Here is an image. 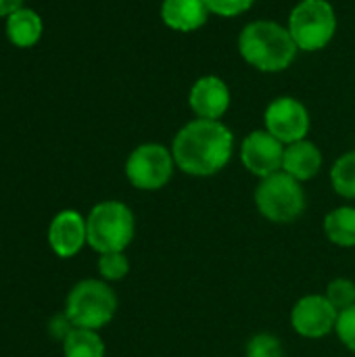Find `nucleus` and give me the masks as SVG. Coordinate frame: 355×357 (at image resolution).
Returning <instances> with one entry per match:
<instances>
[{"label":"nucleus","mask_w":355,"mask_h":357,"mask_svg":"<svg viewBox=\"0 0 355 357\" xmlns=\"http://www.w3.org/2000/svg\"><path fill=\"white\" fill-rule=\"evenodd\" d=\"M239 50L249 65L262 71H282L293 63L299 48L291 31L282 25L274 21H253L241 31Z\"/></svg>","instance_id":"2"},{"label":"nucleus","mask_w":355,"mask_h":357,"mask_svg":"<svg viewBox=\"0 0 355 357\" xmlns=\"http://www.w3.org/2000/svg\"><path fill=\"white\" fill-rule=\"evenodd\" d=\"M207 10L222 15V17H234L239 13H245L255 0H203Z\"/></svg>","instance_id":"23"},{"label":"nucleus","mask_w":355,"mask_h":357,"mask_svg":"<svg viewBox=\"0 0 355 357\" xmlns=\"http://www.w3.org/2000/svg\"><path fill=\"white\" fill-rule=\"evenodd\" d=\"M285 144L274 138L268 130L251 132L241 144L243 165L257 178H268L282 169Z\"/></svg>","instance_id":"10"},{"label":"nucleus","mask_w":355,"mask_h":357,"mask_svg":"<svg viewBox=\"0 0 355 357\" xmlns=\"http://www.w3.org/2000/svg\"><path fill=\"white\" fill-rule=\"evenodd\" d=\"M264 119H266V130L282 144L305 140V134L310 130L308 109L291 96H282L270 102Z\"/></svg>","instance_id":"9"},{"label":"nucleus","mask_w":355,"mask_h":357,"mask_svg":"<svg viewBox=\"0 0 355 357\" xmlns=\"http://www.w3.org/2000/svg\"><path fill=\"white\" fill-rule=\"evenodd\" d=\"M188 102H190V109L199 115V119L220 121V117L228 111L230 90L224 84V79L216 75H205L195 82Z\"/></svg>","instance_id":"12"},{"label":"nucleus","mask_w":355,"mask_h":357,"mask_svg":"<svg viewBox=\"0 0 355 357\" xmlns=\"http://www.w3.org/2000/svg\"><path fill=\"white\" fill-rule=\"evenodd\" d=\"M86 243H88V230L82 213L73 209H65L52 218L48 226V245L59 257L69 259L77 255Z\"/></svg>","instance_id":"11"},{"label":"nucleus","mask_w":355,"mask_h":357,"mask_svg":"<svg viewBox=\"0 0 355 357\" xmlns=\"http://www.w3.org/2000/svg\"><path fill=\"white\" fill-rule=\"evenodd\" d=\"M65 357H105V343L98 337V331L73 328L63 341Z\"/></svg>","instance_id":"17"},{"label":"nucleus","mask_w":355,"mask_h":357,"mask_svg":"<svg viewBox=\"0 0 355 357\" xmlns=\"http://www.w3.org/2000/svg\"><path fill=\"white\" fill-rule=\"evenodd\" d=\"M337 337L339 341L355 354V305L349 310H343L339 312V318H337Z\"/></svg>","instance_id":"22"},{"label":"nucleus","mask_w":355,"mask_h":357,"mask_svg":"<svg viewBox=\"0 0 355 357\" xmlns=\"http://www.w3.org/2000/svg\"><path fill=\"white\" fill-rule=\"evenodd\" d=\"M207 13L203 0H163L161 4L163 23L178 31L199 29L207 21Z\"/></svg>","instance_id":"14"},{"label":"nucleus","mask_w":355,"mask_h":357,"mask_svg":"<svg viewBox=\"0 0 355 357\" xmlns=\"http://www.w3.org/2000/svg\"><path fill=\"white\" fill-rule=\"evenodd\" d=\"M324 232L337 247H355V207H337L324 218Z\"/></svg>","instance_id":"16"},{"label":"nucleus","mask_w":355,"mask_h":357,"mask_svg":"<svg viewBox=\"0 0 355 357\" xmlns=\"http://www.w3.org/2000/svg\"><path fill=\"white\" fill-rule=\"evenodd\" d=\"M285 349L282 343L276 335L270 333H259L249 339L245 347V357H282Z\"/></svg>","instance_id":"21"},{"label":"nucleus","mask_w":355,"mask_h":357,"mask_svg":"<svg viewBox=\"0 0 355 357\" xmlns=\"http://www.w3.org/2000/svg\"><path fill=\"white\" fill-rule=\"evenodd\" d=\"M331 184L337 195L355 201V151L339 157L331 169Z\"/></svg>","instance_id":"18"},{"label":"nucleus","mask_w":355,"mask_h":357,"mask_svg":"<svg viewBox=\"0 0 355 357\" xmlns=\"http://www.w3.org/2000/svg\"><path fill=\"white\" fill-rule=\"evenodd\" d=\"M322 167V153L320 149L310 140H297L293 144H287L285 159H282V172L293 176L299 182H308L316 178V174Z\"/></svg>","instance_id":"13"},{"label":"nucleus","mask_w":355,"mask_h":357,"mask_svg":"<svg viewBox=\"0 0 355 357\" xmlns=\"http://www.w3.org/2000/svg\"><path fill=\"white\" fill-rule=\"evenodd\" d=\"M6 36L19 48L33 46L42 36V19L33 8H19L6 17Z\"/></svg>","instance_id":"15"},{"label":"nucleus","mask_w":355,"mask_h":357,"mask_svg":"<svg viewBox=\"0 0 355 357\" xmlns=\"http://www.w3.org/2000/svg\"><path fill=\"white\" fill-rule=\"evenodd\" d=\"M339 312L326 299V295H305L291 312V324L299 337L322 339L331 335L337 326Z\"/></svg>","instance_id":"8"},{"label":"nucleus","mask_w":355,"mask_h":357,"mask_svg":"<svg viewBox=\"0 0 355 357\" xmlns=\"http://www.w3.org/2000/svg\"><path fill=\"white\" fill-rule=\"evenodd\" d=\"M326 299L337 312L349 310L355 305V282L349 278H335L326 287Z\"/></svg>","instance_id":"20"},{"label":"nucleus","mask_w":355,"mask_h":357,"mask_svg":"<svg viewBox=\"0 0 355 357\" xmlns=\"http://www.w3.org/2000/svg\"><path fill=\"white\" fill-rule=\"evenodd\" d=\"M257 211L274 224H293L305 211V192L301 182L287 172H276L255 188Z\"/></svg>","instance_id":"5"},{"label":"nucleus","mask_w":355,"mask_h":357,"mask_svg":"<svg viewBox=\"0 0 355 357\" xmlns=\"http://www.w3.org/2000/svg\"><path fill=\"white\" fill-rule=\"evenodd\" d=\"M88 245L98 253L126 251L136 234V218L121 201H103L86 218Z\"/></svg>","instance_id":"3"},{"label":"nucleus","mask_w":355,"mask_h":357,"mask_svg":"<svg viewBox=\"0 0 355 357\" xmlns=\"http://www.w3.org/2000/svg\"><path fill=\"white\" fill-rule=\"evenodd\" d=\"M115 312L117 295L105 280H82L67 295L65 314L75 328L100 331L115 318Z\"/></svg>","instance_id":"4"},{"label":"nucleus","mask_w":355,"mask_h":357,"mask_svg":"<svg viewBox=\"0 0 355 357\" xmlns=\"http://www.w3.org/2000/svg\"><path fill=\"white\" fill-rule=\"evenodd\" d=\"M232 146V132L224 123L213 119H195L176 134L172 155L184 174L207 178L228 165Z\"/></svg>","instance_id":"1"},{"label":"nucleus","mask_w":355,"mask_h":357,"mask_svg":"<svg viewBox=\"0 0 355 357\" xmlns=\"http://www.w3.org/2000/svg\"><path fill=\"white\" fill-rule=\"evenodd\" d=\"M21 6H23V0H0V17H8Z\"/></svg>","instance_id":"25"},{"label":"nucleus","mask_w":355,"mask_h":357,"mask_svg":"<svg viewBox=\"0 0 355 357\" xmlns=\"http://www.w3.org/2000/svg\"><path fill=\"white\" fill-rule=\"evenodd\" d=\"M130 272V261L123 251L117 253H103L98 257V274L105 282H117L123 280Z\"/></svg>","instance_id":"19"},{"label":"nucleus","mask_w":355,"mask_h":357,"mask_svg":"<svg viewBox=\"0 0 355 357\" xmlns=\"http://www.w3.org/2000/svg\"><path fill=\"white\" fill-rule=\"evenodd\" d=\"M174 155L169 149L157 142L140 144L126 161V176L138 190H159L174 174Z\"/></svg>","instance_id":"7"},{"label":"nucleus","mask_w":355,"mask_h":357,"mask_svg":"<svg viewBox=\"0 0 355 357\" xmlns=\"http://www.w3.org/2000/svg\"><path fill=\"white\" fill-rule=\"evenodd\" d=\"M75 326H73V322L69 320V316L63 312V314H56V316H52V320L48 322V333H50V337L54 339V341H65L67 339V335L73 331Z\"/></svg>","instance_id":"24"},{"label":"nucleus","mask_w":355,"mask_h":357,"mask_svg":"<svg viewBox=\"0 0 355 357\" xmlns=\"http://www.w3.org/2000/svg\"><path fill=\"white\" fill-rule=\"evenodd\" d=\"M289 31L297 48L314 52L324 48L337 31V15L326 0L299 2L289 19Z\"/></svg>","instance_id":"6"}]
</instances>
